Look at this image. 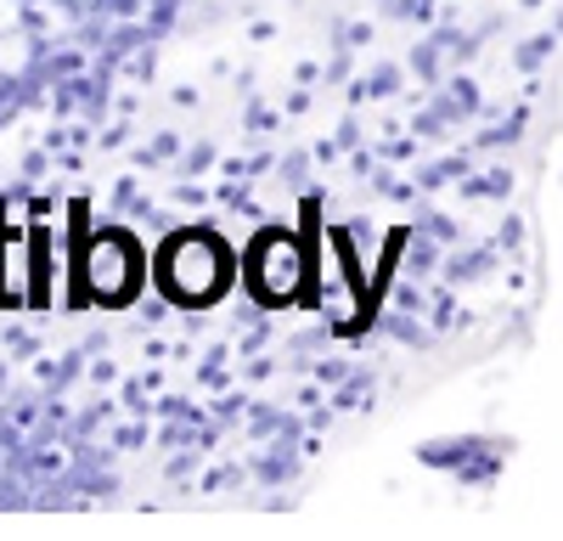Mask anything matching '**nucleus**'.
Here are the masks:
<instances>
[{
  "label": "nucleus",
  "mask_w": 563,
  "mask_h": 541,
  "mask_svg": "<svg viewBox=\"0 0 563 541\" xmlns=\"http://www.w3.org/2000/svg\"><path fill=\"white\" fill-rule=\"evenodd\" d=\"M158 277L175 305H214L231 288V249L214 232H180L164 249Z\"/></svg>",
  "instance_id": "obj_1"
},
{
  "label": "nucleus",
  "mask_w": 563,
  "mask_h": 541,
  "mask_svg": "<svg viewBox=\"0 0 563 541\" xmlns=\"http://www.w3.org/2000/svg\"><path fill=\"white\" fill-rule=\"evenodd\" d=\"M79 270H85V294H90V299L124 305V299H135V288H141V249H135L130 232L108 225V232H97V238L85 243Z\"/></svg>",
  "instance_id": "obj_2"
},
{
  "label": "nucleus",
  "mask_w": 563,
  "mask_h": 541,
  "mask_svg": "<svg viewBox=\"0 0 563 541\" xmlns=\"http://www.w3.org/2000/svg\"><path fill=\"white\" fill-rule=\"evenodd\" d=\"M249 283L265 305H288L305 288V249L288 232H265L249 254Z\"/></svg>",
  "instance_id": "obj_3"
},
{
  "label": "nucleus",
  "mask_w": 563,
  "mask_h": 541,
  "mask_svg": "<svg viewBox=\"0 0 563 541\" xmlns=\"http://www.w3.org/2000/svg\"><path fill=\"white\" fill-rule=\"evenodd\" d=\"M29 265H34V249H18V243H0V305H23L29 299Z\"/></svg>",
  "instance_id": "obj_4"
},
{
  "label": "nucleus",
  "mask_w": 563,
  "mask_h": 541,
  "mask_svg": "<svg viewBox=\"0 0 563 541\" xmlns=\"http://www.w3.org/2000/svg\"><path fill=\"white\" fill-rule=\"evenodd\" d=\"M29 68V40L23 34H0V74H23Z\"/></svg>",
  "instance_id": "obj_5"
},
{
  "label": "nucleus",
  "mask_w": 563,
  "mask_h": 541,
  "mask_svg": "<svg viewBox=\"0 0 563 541\" xmlns=\"http://www.w3.org/2000/svg\"><path fill=\"white\" fill-rule=\"evenodd\" d=\"M18 23V7H12V0H0V34H7Z\"/></svg>",
  "instance_id": "obj_6"
}]
</instances>
